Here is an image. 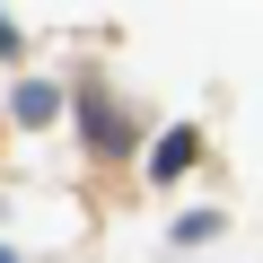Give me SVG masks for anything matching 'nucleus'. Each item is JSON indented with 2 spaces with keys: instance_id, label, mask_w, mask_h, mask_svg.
Listing matches in <instances>:
<instances>
[{
  "instance_id": "nucleus-1",
  "label": "nucleus",
  "mask_w": 263,
  "mask_h": 263,
  "mask_svg": "<svg viewBox=\"0 0 263 263\" xmlns=\"http://www.w3.org/2000/svg\"><path fill=\"white\" fill-rule=\"evenodd\" d=\"M79 114H88V141H97V149H105V158H114V149H123V141H132V132H123V114H114V105H105V88H88V97H79Z\"/></svg>"
},
{
  "instance_id": "nucleus-2",
  "label": "nucleus",
  "mask_w": 263,
  "mask_h": 263,
  "mask_svg": "<svg viewBox=\"0 0 263 263\" xmlns=\"http://www.w3.org/2000/svg\"><path fill=\"white\" fill-rule=\"evenodd\" d=\"M193 149H202L193 132H167V141L149 149V176H158V184H167V176H184V167H193Z\"/></svg>"
},
{
  "instance_id": "nucleus-3",
  "label": "nucleus",
  "mask_w": 263,
  "mask_h": 263,
  "mask_svg": "<svg viewBox=\"0 0 263 263\" xmlns=\"http://www.w3.org/2000/svg\"><path fill=\"white\" fill-rule=\"evenodd\" d=\"M53 114H62V97H53L44 79H35V88H18V123H53Z\"/></svg>"
},
{
  "instance_id": "nucleus-4",
  "label": "nucleus",
  "mask_w": 263,
  "mask_h": 263,
  "mask_svg": "<svg viewBox=\"0 0 263 263\" xmlns=\"http://www.w3.org/2000/svg\"><path fill=\"white\" fill-rule=\"evenodd\" d=\"M202 237H219V211H193V219H176V246H202Z\"/></svg>"
},
{
  "instance_id": "nucleus-5",
  "label": "nucleus",
  "mask_w": 263,
  "mask_h": 263,
  "mask_svg": "<svg viewBox=\"0 0 263 263\" xmlns=\"http://www.w3.org/2000/svg\"><path fill=\"white\" fill-rule=\"evenodd\" d=\"M0 263H18V254H9V246H0Z\"/></svg>"
}]
</instances>
